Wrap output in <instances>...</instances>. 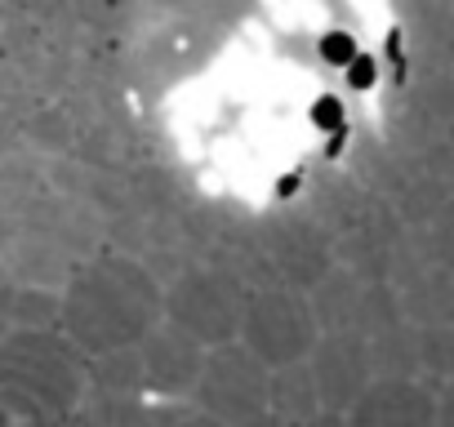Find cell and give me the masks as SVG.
Returning a JSON list of instances; mask_svg holds the SVG:
<instances>
[{
	"label": "cell",
	"instance_id": "1",
	"mask_svg": "<svg viewBox=\"0 0 454 427\" xmlns=\"http://www.w3.org/2000/svg\"><path fill=\"white\" fill-rule=\"evenodd\" d=\"M160 321H165V299L156 294L147 272L112 259V263L90 268L67 290L59 325L85 356H98L112 347H134Z\"/></svg>",
	"mask_w": 454,
	"mask_h": 427
},
{
	"label": "cell",
	"instance_id": "2",
	"mask_svg": "<svg viewBox=\"0 0 454 427\" xmlns=\"http://www.w3.org/2000/svg\"><path fill=\"white\" fill-rule=\"evenodd\" d=\"M90 387V356L54 330H19L0 343V400L14 418H63Z\"/></svg>",
	"mask_w": 454,
	"mask_h": 427
},
{
	"label": "cell",
	"instance_id": "3",
	"mask_svg": "<svg viewBox=\"0 0 454 427\" xmlns=\"http://www.w3.org/2000/svg\"><path fill=\"white\" fill-rule=\"evenodd\" d=\"M268 365L241 343H218L205 352L200 378L192 387V405L205 409L209 418H218L223 427H241L259 414H268Z\"/></svg>",
	"mask_w": 454,
	"mask_h": 427
},
{
	"label": "cell",
	"instance_id": "4",
	"mask_svg": "<svg viewBox=\"0 0 454 427\" xmlns=\"http://www.w3.org/2000/svg\"><path fill=\"white\" fill-rule=\"evenodd\" d=\"M317 338H321V325H317L312 303H308L303 294L268 290V294H254V299L246 303L241 343H246L268 369L308 361V352L317 347Z\"/></svg>",
	"mask_w": 454,
	"mask_h": 427
},
{
	"label": "cell",
	"instance_id": "5",
	"mask_svg": "<svg viewBox=\"0 0 454 427\" xmlns=\"http://www.w3.org/2000/svg\"><path fill=\"white\" fill-rule=\"evenodd\" d=\"M250 294L223 272H192L183 276L169 299H165V321L178 325L183 334H192L200 347H218L241 338V316H246Z\"/></svg>",
	"mask_w": 454,
	"mask_h": 427
},
{
	"label": "cell",
	"instance_id": "6",
	"mask_svg": "<svg viewBox=\"0 0 454 427\" xmlns=\"http://www.w3.org/2000/svg\"><path fill=\"white\" fill-rule=\"evenodd\" d=\"M308 369L317 378L321 405L334 414H348L361 392L374 383V365H370V338L339 330V334H321L317 347L308 352Z\"/></svg>",
	"mask_w": 454,
	"mask_h": 427
},
{
	"label": "cell",
	"instance_id": "7",
	"mask_svg": "<svg viewBox=\"0 0 454 427\" xmlns=\"http://www.w3.org/2000/svg\"><path fill=\"white\" fill-rule=\"evenodd\" d=\"M138 356H143L147 396H165V400L192 396V387L200 378V365H205V347L192 334H183L178 325H169V321L152 325L138 338Z\"/></svg>",
	"mask_w": 454,
	"mask_h": 427
},
{
	"label": "cell",
	"instance_id": "8",
	"mask_svg": "<svg viewBox=\"0 0 454 427\" xmlns=\"http://www.w3.org/2000/svg\"><path fill=\"white\" fill-rule=\"evenodd\" d=\"M348 427H436V392L419 378H374L348 409Z\"/></svg>",
	"mask_w": 454,
	"mask_h": 427
},
{
	"label": "cell",
	"instance_id": "9",
	"mask_svg": "<svg viewBox=\"0 0 454 427\" xmlns=\"http://www.w3.org/2000/svg\"><path fill=\"white\" fill-rule=\"evenodd\" d=\"M321 409L325 405H321V392H317L308 361H294V365H281L268 374V414H277L286 427H299V423L317 418Z\"/></svg>",
	"mask_w": 454,
	"mask_h": 427
},
{
	"label": "cell",
	"instance_id": "10",
	"mask_svg": "<svg viewBox=\"0 0 454 427\" xmlns=\"http://www.w3.org/2000/svg\"><path fill=\"white\" fill-rule=\"evenodd\" d=\"M361 299H365V285H361L356 276L330 272V276L317 285V299H312V316H317L321 334H339V330H352V334H356Z\"/></svg>",
	"mask_w": 454,
	"mask_h": 427
},
{
	"label": "cell",
	"instance_id": "11",
	"mask_svg": "<svg viewBox=\"0 0 454 427\" xmlns=\"http://www.w3.org/2000/svg\"><path fill=\"white\" fill-rule=\"evenodd\" d=\"M370 365H374V378H419V325L401 321V325L374 334Z\"/></svg>",
	"mask_w": 454,
	"mask_h": 427
},
{
	"label": "cell",
	"instance_id": "12",
	"mask_svg": "<svg viewBox=\"0 0 454 427\" xmlns=\"http://www.w3.org/2000/svg\"><path fill=\"white\" fill-rule=\"evenodd\" d=\"M90 387H94V392H121V396H147L138 343H134V347H112V352L90 356Z\"/></svg>",
	"mask_w": 454,
	"mask_h": 427
},
{
	"label": "cell",
	"instance_id": "13",
	"mask_svg": "<svg viewBox=\"0 0 454 427\" xmlns=\"http://www.w3.org/2000/svg\"><path fill=\"white\" fill-rule=\"evenodd\" d=\"M94 427H147V396H121V392H94L85 387L76 405Z\"/></svg>",
	"mask_w": 454,
	"mask_h": 427
},
{
	"label": "cell",
	"instance_id": "14",
	"mask_svg": "<svg viewBox=\"0 0 454 427\" xmlns=\"http://www.w3.org/2000/svg\"><path fill=\"white\" fill-rule=\"evenodd\" d=\"M436 378L441 387L454 378V325L419 330V378Z\"/></svg>",
	"mask_w": 454,
	"mask_h": 427
},
{
	"label": "cell",
	"instance_id": "15",
	"mask_svg": "<svg viewBox=\"0 0 454 427\" xmlns=\"http://www.w3.org/2000/svg\"><path fill=\"white\" fill-rule=\"evenodd\" d=\"M147 427H223V423L209 418L205 409H196L187 396H178V400L147 396Z\"/></svg>",
	"mask_w": 454,
	"mask_h": 427
},
{
	"label": "cell",
	"instance_id": "16",
	"mask_svg": "<svg viewBox=\"0 0 454 427\" xmlns=\"http://www.w3.org/2000/svg\"><path fill=\"white\" fill-rule=\"evenodd\" d=\"M23 427H94L81 409H72V414H63V418H23Z\"/></svg>",
	"mask_w": 454,
	"mask_h": 427
},
{
	"label": "cell",
	"instance_id": "17",
	"mask_svg": "<svg viewBox=\"0 0 454 427\" xmlns=\"http://www.w3.org/2000/svg\"><path fill=\"white\" fill-rule=\"evenodd\" d=\"M436 427H454V378L436 392Z\"/></svg>",
	"mask_w": 454,
	"mask_h": 427
},
{
	"label": "cell",
	"instance_id": "18",
	"mask_svg": "<svg viewBox=\"0 0 454 427\" xmlns=\"http://www.w3.org/2000/svg\"><path fill=\"white\" fill-rule=\"evenodd\" d=\"M299 427H348V414H334V409H321L317 418L299 423Z\"/></svg>",
	"mask_w": 454,
	"mask_h": 427
},
{
	"label": "cell",
	"instance_id": "19",
	"mask_svg": "<svg viewBox=\"0 0 454 427\" xmlns=\"http://www.w3.org/2000/svg\"><path fill=\"white\" fill-rule=\"evenodd\" d=\"M241 427H286L277 414H259V418H250V423H241Z\"/></svg>",
	"mask_w": 454,
	"mask_h": 427
},
{
	"label": "cell",
	"instance_id": "20",
	"mask_svg": "<svg viewBox=\"0 0 454 427\" xmlns=\"http://www.w3.org/2000/svg\"><path fill=\"white\" fill-rule=\"evenodd\" d=\"M0 427H23V418H14L5 400H0Z\"/></svg>",
	"mask_w": 454,
	"mask_h": 427
}]
</instances>
